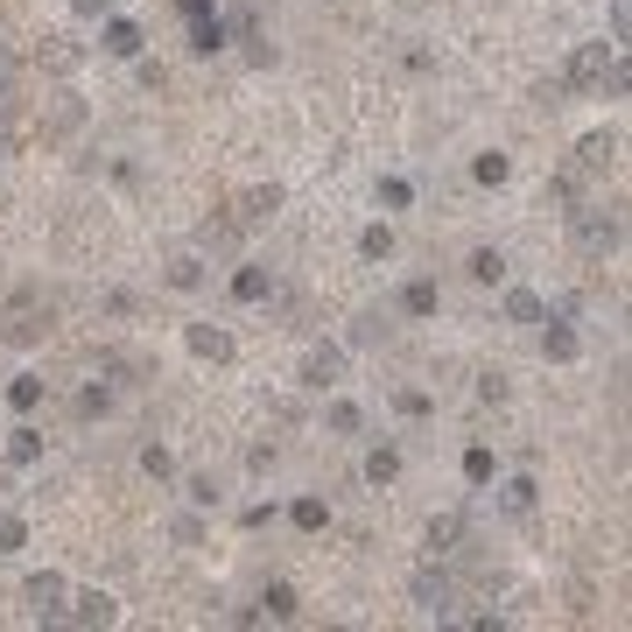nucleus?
<instances>
[{"instance_id":"13","label":"nucleus","mask_w":632,"mask_h":632,"mask_svg":"<svg viewBox=\"0 0 632 632\" xmlns=\"http://www.w3.org/2000/svg\"><path fill=\"white\" fill-rule=\"evenodd\" d=\"M541 316H548V295H541V289H527V281H506V324L535 330Z\"/></svg>"},{"instance_id":"28","label":"nucleus","mask_w":632,"mask_h":632,"mask_svg":"<svg viewBox=\"0 0 632 632\" xmlns=\"http://www.w3.org/2000/svg\"><path fill=\"white\" fill-rule=\"evenodd\" d=\"M141 471L155 478V485H169V478H176V457L162 450V443H141Z\"/></svg>"},{"instance_id":"29","label":"nucleus","mask_w":632,"mask_h":632,"mask_svg":"<svg viewBox=\"0 0 632 632\" xmlns=\"http://www.w3.org/2000/svg\"><path fill=\"white\" fill-rule=\"evenodd\" d=\"M260 619H295V590L268 584V590H260Z\"/></svg>"},{"instance_id":"19","label":"nucleus","mask_w":632,"mask_h":632,"mask_svg":"<svg viewBox=\"0 0 632 632\" xmlns=\"http://www.w3.org/2000/svg\"><path fill=\"white\" fill-rule=\"evenodd\" d=\"M365 485H401V450H394V443H373V450H365Z\"/></svg>"},{"instance_id":"8","label":"nucleus","mask_w":632,"mask_h":632,"mask_svg":"<svg viewBox=\"0 0 632 632\" xmlns=\"http://www.w3.org/2000/svg\"><path fill=\"white\" fill-rule=\"evenodd\" d=\"M324 436H338V443L365 436V408L352 401V394H330V401H324Z\"/></svg>"},{"instance_id":"14","label":"nucleus","mask_w":632,"mask_h":632,"mask_svg":"<svg viewBox=\"0 0 632 632\" xmlns=\"http://www.w3.org/2000/svg\"><path fill=\"white\" fill-rule=\"evenodd\" d=\"M43 401H49V379L36 373V365H22V373L8 379V408H14V414H36Z\"/></svg>"},{"instance_id":"3","label":"nucleus","mask_w":632,"mask_h":632,"mask_svg":"<svg viewBox=\"0 0 632 632\" xmlns=\"http://www.w3.org/2000/svg\"><path fill=\"white\" fill-rule=\"evenodd\" d=\"M611 57H619V43H584L570 57V78H562V85H570V92H597L605 71H611Z\"/></svg>"},{"instance_id":"33","label":"nucleus","mask_w":632,"mask_h":632,"mask_svg":"<svg viewBox=\"0 0 632 632\" xmlns=\"http://www.w3.org/2000/svg\"><path fill=\"white\" fill-rule=\"evenodd\" d=\"M71 8H78V22H106L113 0H71Z\"/></svg>"},{"instance_id":"9","label":"nucleus","mask_w":632,"mask_h":632,"mask_svg":"<svg viewBox=\"0 0 632 632\" xmlns=\"http://www.w3.org/2000/svg\"><path fill=\"white\" fill-rule=\"evenodd\" d=\"M57 625H113V597L106 590H71Z\"/></svg>"},{"instance_id":"17","label":"nucleus","mask_w":632,"mask_h":632,"mask_svg":"<svg viewBox=\"0 0 632 632\" xmlns=\"http://www.w3.org/2000/svg\"><path fill=\"white\" fill-rule=\"evenodd\" d=\"M394 254H401L394 225H387V219H365V225H359V260H394Z\"/></svg>"},{"instance_id":"31","label":"nucleus","mask_w":632,"mask_h":632,"mask_svg":"<svg viewBox=\"0 0 632 632\" xmlns=\"http://www.w3.org/2000/svg\"><path fill=\"white\" fill-rule=\"evenodd\" d=\"M379 338H387V324H379V316H359V330H352L359 352H365V344H379Z\"/></svg>"},{"instance_id":"32","label":"nucleus","mask_w":632,"mask_h":632,"mask_svg":"<svg viewBox=\"0 0 632 632\" xmlns=\"http://www.w3.org/2000/svg\"><path fill=\"white\" fill-rule=\"evenodd\" d=\"M274 513H281L274 499H260V506H246V513H239V527H274Z\"/></svg>"},{"instance_id":"15","label":"nucleus","mask_w":632,"mask_h":632,"mask_svg":"<svg viewBox=\"0 0 632 632\" xmlns=\"http://www.w3.org/2000/svg\"><path fill=\"white\" fill-rule=\"evenodd\" d=\"M464 274H471L478 289H506V281H513V268H506V254H499V246H478V254L464 260Z\"/></svg>"},{"instance_id":"11","label":"nucleus","mask_w":632,"mask_h":632,"mask_svg":"<svg viewBox=\"0 0 632 632\" xmlns=\"http://www.w3.org/2000/svg\"><path fill=\"white\" fill-rule=\"evenodd\" d=\"M281 513H289L295 535H324V527H330V499H324V492H295Z\"/></svg>"},{"instance_id":"7","label":"nucleus","mask_w":632,"mask_h":632,"mask_svg":"<svg viewBox=\"0 0 632 632\" xmlns=\"http://www.w3.org/2000/svg\"><path fill=\"white\" fill-rule=\"evenodd\" d=\"M183 344H190L197 359H211V365H232V352H239L225 324H190V330H183Z\"/></svg>"},{"instance_id":"30","label":"nucleus","mask_w":632,"mask_h":632,"mask_svg":"<svg viewBox=\"0 0 632 632\" xmlns=\"http://www.w3.org/2000/svg\"><path fill=\"white\" fill-rule=\"evenodd\" d=\"M169 535H176L183 548H197V541H204V513H176V527H169Z\"/></svg>"},{"instance_id":"16","label":"nucleus","mask_w":632,"mask_h":632,"mask_svg":"<svg viewBox=\"0 0 632 632\" xmlns=\"http://www.w3.org/2000/svg\"><path fill=\"white\" fill-rule=\"evenodd\" d=\"M373 204H379V219H401V211H414V183L408 176H379L373 183Z\"/></svg>"},{"instance_id":"20","label":"nucleus","mask_w":632,"mask_h":632,"mask_svg":"<svg viewBox=\"0 0 632 632\" xmlns=\"http://www.w3.org/2000/svg\"><path fill=\"white\" fill-rule=\"evenodd\" d=\"M225 43H232V22H225V14H204V22H190V49H197V57H219Z\"/></svg>"},{"instance_id":"2","label":"nucleus","mask_w":632,"mask_h":632,"mask_svg":"<svg viewBox=\"0 0 632 632\" xmlns=\"http://www.w3.org/2000/svg\"><path fill=\"white\" fill-rule=\"evenodd\" d=\"M98 49H106L113 63H134V57H148V28L134 14H106V22H98Z\"/></svg>"},{"instance_id":"22","label":"nucleus","mask_w":632,"mask_h":632,"mask_svg":"<svg viewBox=\"0 0 632 632\" xmlns=\"http://www.w3.org/2000/svg\"><path fill=\"white\" fill-rule=\"evenodd\" d=\"M183 499H190L197 513H211V506H219V499H225V485H219V478H211V471H197V478H183Z\"/></svg>"},{"instance_id":"25","label":"nucleus","mask_w":632,"mask_h":632,"mask_svg":"<svg viewBox=\"0 0 632 632\" xmlns=\"http://www.w3.org/2000/svg\"><path fill=\"white\" fill-rule=\"evenodd\" d=\"M28 548V520L14 506H0V555H22Z\"/></svg>"},{"instance_id":"10","label":"nucleus","mask_w":632,"mask_h":632,"mask_svg":"<svg viewBox=\"0 0 632 632\" xmlns=\"http://www.w3.org/2000/svg\"><path fill=\"white\" fill-rule=\"evenodd\" d=\"M499 485V506L513 513V520H527V513L541 506V485H535V471H513V478H492Z\"/></svg>"},{"instance_id":"5","label":"nucleus","mask_w":632,"mask_h":632,"mask_svg":"<svg viewBox=\"0 0 632 632\" xmlns=\"http://www.w3.org/2000/svg\"><path fill=\"white\" fill-rule=\"evenodd\" d=\"M63 597H71V584H63L57 570H43V576H28V584H22V605L36 611V619H49V625L63 619Z\"/></svg>"},{"instance_id":"4","label":"nucleus","mask_w":632,"mask_h":632,"mask_svg":"<svg viewBox=\"0 0 632 632\" xmlns=\"http://www.w3.org/2000/svg\"><path fill=\"white\" fill-rule=\"evenodd\" d=\"M394 309H401L408 324H429V316L443 309V281H436V274H408L401 295H394Z\"/></svg>"},{"instance_id":"34","label":"nucleus","mask_w":632,"mask_h":632,"mask_svg":"<svg viewBox=\"0 0 632 632\" xmlns=\"http://www.w3.org/2000/svg\"><path fill=\"white\" fill-rule=\"evenodd\" d=\"M183 8V22H204V14H219V0H176Z\"/></svg>"},{"instance_id":"18","label":"nucleus","mask_w":632,"mask_h":632,"mask_svg":"<svg viewBox=\"0 0 632 632\" xmlns=\"http://www.w3.org/2000/svg\"><path fill=\"white\" fill-rule=\"evenodd\" d=\"M8 464H22V471H28V464H43V429L28 422V414L8 429Z\"/></svg>"},{"instance_id":"24","label":"nucleus","mask_w":632,"mask_h":632,"mask_svg":"<svg viewBox=\"0 0 632 632\" xmlns=\"http://www.w3.org/2000/svg\"><path fill=\"white\" fill-rule=\"evenodd\" d=\"M162 281H169V289H197V281H204V260H197V254H169Z\"/></svg>"},{"instance_id":"27","label":"nucleus","mask_w":632,"mask_h":632,"mask_svg":"<svg viewBox=\"0 0 632 632\" xmlns=\"http://www.w3.org/2000/svg\"><path fill=\"white\" fill-rule=\"evenodd\" d=\"M344 373V344H316V359H309V379L324 387V379H338Z\"/></svg>"},{"instance_id":"1","label":"nucleus","mask_w":632,"mask_h":632,"mask_svg":"<svg viewBox=\"0 0 632 632\" xmlns=\"http://www.w3.org/2000/svg\"><path fill=\"white\" fill-rule=\"evenodd\" d=\"M535 330H541V359H548V365H576V359H584V330L570 324V303L548 309Z\"/></svg>"},{"instance_id":"23","label":"nucleus","mask_w":632,"mask_h":632,"mask_svg":"<svg viewBox=\"0 0 632 632\" xmlns=\"http://www.w3.org/2000/svg\"><path fill=\"white\" fill-rule=\"evenodd\" d=\"M394 414H401V422H429V414H436V401H429L422 387H394Z\"/></svg>"},{"instance_id":"26","label":"nucleus","mask_w":632,"mask_h":632,"mask_svg":"<svg viewBox=\"0 0 632 632\" xmlns=\"http://www.w3.org/2000/svg\"><path fill=\"white\" fill-rule=\"evenodd\" d=\"M113 408V387L106 379H85V387H78V422H92V414H106Z\"/></svg>"},{"instance_id":"6","label":"nucleus","mask_w":632,"mask_h":632,"mask_svg":"<svg viewBox=\"0 0 632 632\" xmlns=\"http://www.w3.org/2000/svg\"><path fill=\"white\" fill-rule=\"evenodd\" d=\"M225 289H232V303H239V309H254V303H268V295H274V268H268V260H239Z\"/></svg>"},{"instance_id":"12","label":"nucleus","mask_w":632,"mask_h":632,"mask_svg":"<svg viewBox=\"0 0 632 632\" xmlns=\"http://www.w3.org/2000/svg\"><path fill=\"white\" fill-rule=\"evenodd\" d=\"M457 471H464V485H471V492H492V478H499V450H492V443H464Z\"/></svg>"},{"instance_id":"21","label":"nucleus","mask_w":632,"mask_h":632,"mask_svg":"<svg viewBox=\"0 0 632 632\" xmlns=\"http://www.w3.org/2000/svg\"><path fill=\"white\" fill-rule=\"evenodd\" d=\"M506 176H513V162L499 155V148H485V155H471V183H478V190H499Z\"/></svg>"}]
</instances>
